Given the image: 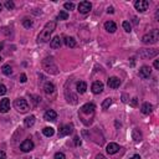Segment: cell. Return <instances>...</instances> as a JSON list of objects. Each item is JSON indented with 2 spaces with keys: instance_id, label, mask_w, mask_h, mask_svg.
<instances>
[{
  "instance_id": "cell-31",
  "label": "cell",
  "mask_w": 159,
  "mask_h": 159,
  "mask_svg": "<svg viewBox=\"0 0 159 159\" xmlns=\"http://www.w3.org/2000/svg\"><path fill=\"white\" fill-rule=\"evenodd\" d=\"M22 25H24V27H26V29H30L32 26V21L30 19H24V20H22Z\"/></svg>"
},
{
  "instance_id": "cell-25",
  "label": "cell",
  "mask_w": 159,
  "mask_h": 159,
  "mask_svg": "<svg viewBox=\"0 0 159 159\" xmlns=\"http://www.w3.org/2000/svg\"><path fill=\"white\" fill-rule=\"evenodd\" d=\"M66 98H67V102L68 103H71V105H77V96H75L72 95L71 92H70V95L68 93H66Z\"/></svg>"
},
{
  "instance_id": "cell-4",
  "label": "cell",
  "mask_w": 159,
  "mask_h": 159,
  "mask_svg": "<svg viewBox=\"0 0 159 159\" xmlns=\"http://www.w3.org/2000/svg\"><path fill=\"white\" fill-rule=\"evenodd\" d=\"M158 40H159V30L158 29H154L152 31H149L148 34H146L142 37L143 44H149V45L157 44Z\"/></svg>"
},
{
  "instance_id": "cell-6",
  "label": "cell",
  "mask_w": 159,
  "mask_h": 159,
  "mask_svg": "<svg viewBox=\"0 0 159 159\" xmlns=\"http://www.w3.org/2000/svg\"><path fill=\"white\" fill-rule=\"evenodd\" d=\"M158 55V50L156 49H142L139 51V56L143 59H153Z\"/></svg>"
},
{
  "instance_id": "cell-29",
  "label": "cell",
  "mask_w": 159,
  "mask_h": 159,
  "mask_svg": "<svg viewBox=\"0 0 159 159\" xmlns=\"http://www.w3.org/2000/svg\"><path fill=\"white\" fill-rule=\"evenodd\" d=\"M57 19H59V20H67V19H68V13H67V11H65V10L60 11Z\"/></svg>"
},
{
  "instance_id": "cell-19",
  "label": "cell",
  "mask_w": 159,
  "mask_h": 159,
  "mask_svg": "<svg viewBox=\"0 0 159 159\" xmlns=\"http://www.w3.org/2000/svg\"><path fill=\"white\" fill-rule=\"evenodd\" d=\"M119 149L121 148H119V146L117 143H109L108 146H107L106 151H107V153H108V154H116L117 152L119 151Z\"/></svg>"
},
{
  "instance_id": "cell-14",
  "label": "cell",
  "mask_w": 159,
  "mask_h": 159,
  "mask_svg": "<svg viewBox=\"0 0 159 159\" xmlns=\"http://www.w3.org/2000/svg\"><path fill=\"white\" fill-rule=\"evenodd\" d=\"M9 109H10V101L9 98H4L0 102V113H6Z\"/></svg>"
},
{
  "instance_id": "cell-30",
  "label": "cell",
  "mask_w": 159,
  "mask_h": 159,
  "mask_svg": "<svg viewBox=\"0 0 159 159\" xmlns=\"http://www.w3.org/2000/svg\"><path fill=\"white\" fill-rule=\"evenodd\" d=\"M122 26H123V29H124L126 32H130V31H132V27H130V24H129L128 21H123L122 22Z\"/></svg>"
},
{
  "instance_id": "cell-18",
  "label": "cell",
  "mask_w": 159,
  "mask_h": 159,
  "mask_svg": "<svg viewBox=\"0 0 159 159\" xmlns=\"http://www.w3.org/2000/svg\"><path fill=\"white\" fill-rule=\"evenodd\" d=\"M76 90H77V92L80 93V95H83L87 90V83L85 81H78L76 83Z\"/></svg>"
},
{
  "instance_id": "cell-37",
  "label": "cell",
  "mask_w": 159,
  "mask_h": 159,
  "mask_svg": "<svg viewBox=\"0 0 159 159\" xmlns=\"http://www.w3.org/2000/svg\"><path fill=\"white\" fill-rule=\"evenodd\" d=\"M137 105H138V98L137 97L132 98V101H130V106H132V107H137Z\"/></svg>"
},
{
  "instance_id": "cell-10",
  "label": "cell",
  "mask_w": 159,
  "mask_h": 159,
  "mask_svg": "<svg viewBox=\"0 0 159 159\" xmlns=\"http://www.w3.org/2000/svg\"><path fill=\"white\" fill-rule=\"evenodd\" d=\"M73 132V126L72 124H67V126H63V127L60 128L59 130V137H66V135H70Z\"/></svg>"
},
{
  "instance_id": "cell-16",
  "label": "cell",
  "mask_w": 159,
  "mask_h": 159,
  "mask_svg": "<svg viewBox=\"0 0 159 159\" xmlns=\"http://www.w3.org/2000/svg\"><path fill=\"white\" fill-rule=\"evenodd\" d=\"M44 118L45 121H55L56 118H57V113L54 111V109H49V111H46L45 112V114H44Z\"/></svg>"
},
{
  "instance_id": "cell-33",
  "label": "cell",
  "mask_w": 159,
  "mask_h": 159,
  "mask_svg": "<svg viewBox=\"0 0 159 159\" xmlns=\"http://www.w3.org/2000/svg\"><path fill=\"white\" fill-rule=\"evenodd\" d=\"M63 8L66 9V10H73V9H75V4L73 3H65Z\"/></svg>"
},
{
  "instance_id": "cell-5",
  "label": "cell",
  "mask_w": 159,
  "mask_h": 159,
  "mask_svg": "<svg viewBox=\"0 0 159 159\" xmlns=\"http://www.w3.org/2000/svg\"><path fill=\"white\" fill-rule=\"evenodd\" d=\"M14 107H15V109L17 112H20V113H26V112L30 109L29 103L26 102L25 98H17V100H15L14 101Z\"/></svg>"
},
{
  "instance_id": "cell-34",
  "label": "cell",
  "mask_w": 159,
  "mask_h": 159,
  "mask_svg": "<svg viewBox=\"0 0 159 159\" xmlns=\"http://www.w3.org/2000/svg\"><path fill=\"white\" fill-rule=\"evenodd\" d=\"M8 92V90H6V87L3 85V83H0V96H4L5 93Z\"/></svg>"
},
{
  "instance_id": "cell-43",
  "label": "cell",
  "mask_w": 159,
  "mask_h": 159,
  "mask_svg": "<svg viewBox=\"0 0 159 159\" xmlns=\"http://www.w3.org/2000/svg\"><path fill=\"white\" fill-rule=\"evenodd\" d=\"M132 22H133L134 25H137V24H138V19H137V17H133V21H132Z\"/></svg>"
},
{
  "instance_id": "cell-11",
  "label": "cell",
  "mask_w": 159,
  "mask_h": 159,
  "mask_svg": "<svg viewBox=\"0 0 159 159\" xmlns=\"http://www.w3.org/2000/svg\"><path fill=\"white\" fill-rule=\"evenodd\" d=\"M92 9V4L90 1H81L78 4V11L81 14H87L90 13Z\"/></svg>"
},
{
  "instance_id": "cell-12",
  "label": "cell",
  "mask_w": 159,
  "mask_h": 159,
  "mask_svg": "<svg viewBox=\"0 0 159 159\" xmlns=\"http://www.w3.org/2000/svg\"><path fill=\"white\" fill-rule=\"evenodd\" d=\"M151 73H152V68L149 67V66H142L141 70H139V77H142L144 80L149 78Z\"/></svg>"
},
{
  "instance_id": "cell-35",
  "label": "cell",
  "mask_w": 159,
  "mask_h": 159,
  "mask_svg": "<svg viewBox=\"0 0 159 159\" xmlns=\"http://www.w3.org/2000/svg\"><path fill=\"white\" fill-rule=\"evenodd\" d=\"M55 159H66V156H65L63 153H61V152H57L55 154Z\"/></svg>"
},
{
  "instance_id": "cell-13",
  "label": "cell",
  "mask_w": 159,
  "mask_h": 159,
  "mask_svg": "<svg viewBox=\"0 0 159 159\" xmlns=\"http://www.w3.org/2000/svg\"><path fill=\"white\" fill-rule=\"evenodd\" d=\"M92 92L95 93V95H100V93L103 91V83H102L101 81H96L92 83V87H91Z\"/></svg>"
},
{
  "instance_id": "cell-22",
  "label": "cell",
  "mask_w": 159,
  "mask_h": 159,
  "mask_svg": "<svg viewBox=\"0 0 159 159\" xmlns=\"http://www.w3.org/2000/svg\"><path fill=\"white\" fill-rule=\"evenodd\" d=\"M105 29L108 32H111V34H113V32L117 30V25L114 24L113 21H107L105 24Z\"/></svg>"
},
{
  "instance_id": "cell-28",
  "label": "cell",
  "mask_w": 159,
  "mask_h": 159,
  "mask_svg": "<svg viewBox=\"0 0 159 159\" xmlns=\"http://www.w3.org/2000/svg\"><path fill=\"white\" fill-rule=\"evenodd\" d=\"M111 105H112V98H106V100L102 102V108H103V109H108Z\"/></svg>"
},
{
  "instance_id": "cell-26",
  "label": "cell",
  "mask_w": 159,
  "mask_h": 159,
  "mask_svg": "<svg viewBox=\"0 0 159 159\" xmlns=\"http://www.w3.org/2000/svg\"><path fill=\"white\" fill-rule=\"evenodd\" d=\"M43 133L46 135V137H52V135L55 134V129L52 127H45L43 129Z\"/></svg>"
},
{
  "instance_id": "cell-46",
  "label": "cell",
  "mask_w": 159,
  "mask_h": 159,
  "mask_svg": "<svg viewBox=\"0 0 159 159\" xmlns=\"http://www.w3.org/2000/svg\"><path fill=\"white\" fill-rule=\"evenodd\" d=\"M1 50H3V45H1V44H0V51H1Z\"/></svg>"
},
{
  "instance_id": "cell-1",
  "label": "cell",
  "mask_w": 159,
  "mask_h": 159,
  "mask_svg": "<svg viewBox=\"0 0 159 159\" xmlns=\"http://www.w3.org/2000/svg\"><path fill=\"white\" fill-rule=\"evenodd\" d=\"M95 111H96V106L93 103L83 105L81 108H80V112H78L80 119H81L86 126H88L87 119H90V122L92 123V118H93V116H95Z\"/></svg>"
},
{
  "instance_id": "cell-42",
  "label": "cell",
  "mask_w": 159,
  "mask_h": 159,
  "mask_svg": "<svg viewBox=\"0 0 159 159\" xmlns=\"http://www.w3.org/2000/svg\"><path fill=\"white\" fill-rule=\"evenodd\" d=\"M107 13H108V14H113L114 13V9L112 8V6H109L108 9H107Z\"/></svg>"
},
{
  "instance_id": "cell-15",
  "label": "cell",
  "mask_w": 159,
  "mask_h": 159,
  "mask_svg": "<svg viewBox=\"0 0 159 159\" xmlns=\"http://www.w3.org/2000/svg\"><path fill=\"white\" fill-rule=\"evenodd\" d=\"M107 85H108L109 88H118L121 86V80L118 77H109L108 82H107Z\"/></svg>"
},
{
  "instance_id": "cell-44",
  "label": "cell",
  "mask_w": 159,
  "mask_h": 159,
  "mask_svg": "<svg viewBox=\"0 0 159 159\" xmlns=\"http://www.w3.org/2000/svg\"><path fill=\"white\" fill-rule=\"evenodd\" d=\"M129 159H141V157H139L138 154H135V156H133L132 158H129Z\"/></svg>"
},
{
  "instance_id": "cell-7",
  "label": "cell",
  "mask_w": 159,
  "mask_h": 159,
  "mask_svg": "<svg viewBox=\"0 0 159 159\" xmlns=\"http://www.w3.org/2000/svg\"><path fill=\"white\" fill-rule=\"evenodd\" d=\"M44 91H45V93H46V96H47V97L55 98V96H56V88L54 86V83L46 82L45 86H44Z\"/></svg>"
},
{
  "instance_id": "cell-32",
  "label": "cell",
  "mask_w": 159,
  "mask_h": 159,
  "mask_svg": "<svg viewBox=\"0 0 159 159\" xmlns=\"http://www.w3.org/2000/svg\"><path fill=\"white\" fill-rule=\"evenodd\" d=\"M5 8L8 10H13V9L15 8V4H14L11 0H8V1H5Z\"/></svg>"
},
{
  "instance_id": "cell-3",
  "label": "cell",
  "mask_w": 159,
  "mask_h": 159,
  "mask_svg": "<svg viewBox=\"0 0 159 159\" xmlns=\"http://www.w3.org/2000/svg\"><path fill=\"white\" fill-rule=\"evenodd\" d=\"M43 68L50 75H57L59 73V67L55 63L52 57H46L43 60Z\"/></svg>"
},
{
  "instance_id": "cell-21",
  "label": "cell",
  "mask_w": 159,
  "mask_h": 159,
  "mask_svg": "<svg viewBox=\"0 0 159 159\" xmlns=\"http://www.w3.org/2000/svg\"><path fill=\"white\" fill-rule=\"evenodd\" d=\"M132 138L134 142H141L142 141V132L138 128H134L132 130Z\"/></svg>"
},
{
  "instance_id": "cell-9",
  "label": "cell",
  "mask_w": 159,
  "mask_h": 159,
  "mask_svg": "<svg viewBox=\"0 0 159 159\" xmlns=\"http://www.w3.org/2000/svg\"><path fill=\"white\" fill-rule=\"evenodd\" d=\"M134 8L137 9L138 11L143 13L149 8V1L148 0H137V1L134 3Z\"/></svg>"
},
{
  "instance_id": "cell-41",
  "label": "cell",
  "mask_w": 159,
  "mask_h": 159,
  "mask_svg": "<svg viewBox=\"0 0 159 159\" xmlns=\"http://www.w3.org/2000/svg\"><path fill=\"white\" fill-rule=\"evenodd\" d=\"M96 159H107V158L103 156V154H97V156H96Z\"/></svg>"
},
{
  "instance_id": "cell-17",
  "label": "cell",
  "mask_w": 159,
  "mask_h": 159,
  "mask_svg": "<svg viewBox=\"0 0 159 159\" xmlns=\"http://www.w3.org/2000/svg\"><path fill=\"white\" fill-rule=\"evenodd\" d=\"M62 45V41H61V37L60 36H55L52 40L50 41V46L52 49H60Z\"/></svg>"
},
{
  "instance_id": "cell-38",
  "label": "cell",
  "mask_w": 159,
  "mask_h": 159,
  "mask_svg": "<svg viewBox=\"0 0 159 159\" xmlns=\"http://www.w3.org/2000/svg\"><path fill=\"white\" fill-rule=\"evenodd\" d=\"M26 81H27L26 75H25V73H21V75H20V82H21V83H25Z\"/></svg>"
},
{
  "instance_id": "cell-8",
  "label": "cell",
  "mask_w": 159,
  "mask_h": 159,
  "mask_svg": "<svg viewBox=\"0 0 159 159\" xmlns=\"http://www.w3.org/2000/svg\"><path fill=\"white\" fill-rule=\"evenodd\" d=\"M34 147H35V144H34V142H32L31 139H25V141L20 144V149L24 153L31 152L32 149H34Z\"/></svg>"
},
{
  "instance_id": "cell-24",
  "label": "cell",
  "mask_w": 159,
  "mask_h": 159,
  "mask_svg": "<svg viewBox=\"0 0 159 159\" xmlns=\"http://www.w3.org/2000/svg\"><path fill=\"white\" fill-rule=\"evenodd\" d=\"M65 44H66L67 47H75V46H76V40H75L73 37L66 36L65 37Z\"/></svg>"
},
{
  "instance_id": "cell-48",
  "label": "cell",
  "mask_w": 159,
  "mask_h": 159,
  "mask_svg": "<svg viewBox=\"0 0 159 159\" xmlns=\"http://www.w3.org/2000/svg\"><path fill=\"white\" fill-rule=\"evenodd\" d=\"M0 61H1V57H0Z\"/></svg>"
},
{
  "instance_id": "cell-36",
  "label": "cell",
  "mask_w": 159,
  "mask_h": 159,
  "mask_svg": "<svg viewBox=\"0 0 159 159\" xmlns=\"http://www.w3.org/2000/svg\"><path fill=\"white\" fill-rule=\"evenodd\" d=\"M73 143H75V146L78 147V146H81V139H80L78 135H76V137L73 138Z\"/></svg>"
},
{
  "instance_id": "cell-23",
  "label": "cell",
  "mask_w": 159,
  "mask_h": 159,
  "mask_svg": "<svg viewBox=\"0 0 159 159\" xmlns=\"http://www.w3.org/2000/svg\"><path fill=\"white\" fill-rule=\"evenodd\" d=\"M24 124H25V127H27V128L32 127V126L35 124V116H29V117H26V118L24 119Z\"/></svg>"
},
{
  "instance_id": "cell-45",
  "label": "cell",
  "mask_w": 159,
  "mask_h": 159,
  "mask_svg": "<svg viewBox=\"0 0 159 159\" xmlns=\"http://www.w3.org/2000/svg\"><path fill=\"white\" fill-rule=\"evenodd\" d=\"M122 98H123V100H122L123 102H127V101H128V100H127V95H123V96H122Z\"/></svg>"
},
{
  "instance_id": "cell-40",
  "label": "cell",
  "mask_w": 159,
  "mask_h": 159,
  "mask_svg": "<svg viewBox=\"0 0 159 159\" xmlns=\"http://www.w3.org/2000/svg\"><path fill=\"white\" fill-rule=\"evenodd\" d=\"M154 67L159 70V60H154Z\"/></svg>"
},
{
  "instance_id": "cell-39",
  "label": "cell",
  "mask_w": 159,
  "mask_h": 159,
  "mask_svg": "<svg viewBox=\"0 0 159 159\" xmlns=\"http://www.w3.org/2000/svg\"><path fill=\"white\" fill-rule=\"evenodd\" d=\"M0 159H6V154H5V152L0 151Z\"/></svg>"
},
{
  "instance_id": "cell-20",
  "label": "cell",
  "mask_w": 159,
  "mask_h": 159,
  "mask_svg": "<svg viewBox=\"0 0 159 159\" xmlns=\"http://www.w3.org/2000/svg\"><path fill=\"white\" fill-rule=\"evenodd\" d=\"M141 111H142L143 114H149V113H152V111H153V106L151 103H148V102H144L142 105Z\"/></svg>"
},
{
  "instance_id": "cell-47",
  "label": "cell",
  "mask_w": 159,
  "mask_h": 159,
  "mask_svg": "<svg viewBox=\"0 0 159 159\" xmlns=\"http://www.w3.org/2000/svg\"><path fill=\"white\" fill-rule=\"evenodd\" d=\"M1 8H3V6H1V4H0V11H1Z\"/></svg>"
},
{
  "instance_id": "cell-27",
  "label": "cell",
  "mask_w": 159,
  "mask_h": 159,
  "mask_svg": "<svg viewBox=\"0 0 159 159\" xmlns=\"http://www.w3.org/2000/svg\"><path fill=\"white\" fill-rule=\"evenodd\" d=\"M1 70H3V73L5 75V76H10L13 73V68H11L10 65H4Z\"/></svg>"
},
{
  "instance_id": "cell-2",
  "label": "cell",
  "mask_w": 159,
  "mask_h": 159,
  "mask_svg": "<svg viewBox=\"0 0 159 159\" xmlns=\"http://www.w3.org/2000/svg\"><path fill=\"white\" fill-rule=\"evenodd\" d=\"M55 29H56V22H55V21H50V22H47V24L44 26L43 31L40 32L39 37H37V43H41V44L47 43V41L50 40L51 34H52V32L55 31Z\"/></svg>"
}]
</instances>
